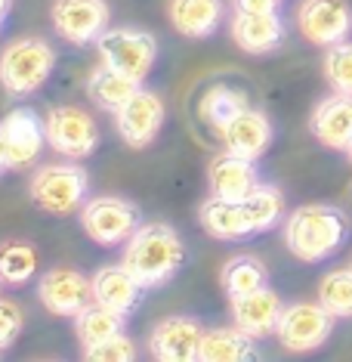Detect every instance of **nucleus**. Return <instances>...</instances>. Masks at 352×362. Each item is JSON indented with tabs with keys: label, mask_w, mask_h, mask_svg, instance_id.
<instances>
[{
	"label": "nucleus",
	"mask_w": 352,
	"mask_h": 362,
	"mask_svg": "<svg viewBox=\"0 0 352 362\" xmlns=\"http://www.w3.org/2000/svg\"><path fill=\"white\" fill-rule=\"evenodd\" d=\"M284 35H288V28H284L278 13H269V16L235 13L232 16V40L250 56H263V53L278 50Z\"/></svg>",
	"instance_id": "nucleus-20"
},
{
	"label": "nucleus",
	"mask_w": 352,
	"mask_h": 362,
	"mask_svg": "<svg viewBox=\"0 0 352 362\" xmlns=\"http://www.w3.org/2000/svg\"><path fill=\"white\" fill-rule=\"evenodd\" d=\"M145 294V285L130 273L124 263H109L93 273V300L114 313L130 316Z\"/></svg>",
	"instance_id": "nucleus-18"
},
{
	"label": "nucleus",
	"mask_w": 352,
	"mask_h": 362,
	"mask_svg": "<svg viewBox=\"0 0 352 362\" xmlns=\"http://www.w3.org/2000/svg\"><path fill=\"white\" fill-rule=\"evenodd\" d=\"M324 81L334 93H349L352 96V40L327 47L324 53Z\"/></svg>",
	"instance_id": "nucleus-31"
},
{
	"label": "nucleus",
	"mask_w": 352,
	"mask_h": 362,
	"mask_svg": "<svg viewBox=\"0 0 352 362\" xmlns=\"http://www.w3.org/2000/svg\"><path fill=\"white\" fill-rule=\"evenodd\" d=\"M278 4H281V0H232L235 13H253V16L278 13Z\"/></svg>",
	"instance_id": "nucleus-34"
},
{
	"label": "nucleus",
	"mask_w": 352,
	"mask_h": 362,
	"mask_svg": "<svg viewBox=\"0 0 352 362\" xmlns=\"http://www.w3.org/2000/svg\"><path fill=\"white\" fill-rule=\"evenodd\" d=\"M22 328H25V316H22V310L16 307L13 300L0 298V350L13 347L16 337L22 334Z\"/></svg>",
	"instance_id": "nucleus-33"
},
{
	"label": "nucleus",
	"mask_w": 352,
	"mask_h": 362,
	"mask_svg": "<svg viewBox=\"0 0 352 362\" xmlns=\"http://www.w3.org/2000/svg\"><path fill=\"white\" fill-rule=\"evenodd\" d=\"M219 139H223V146L229 152L257 161V158H263L269 152V146H272V121L266 118V112L248 105V109L238 112L219 130Z\"/></svg>",
	"instance_id": "nucleus-16"
},
{
	"label": "nucleus",
	"mask_w": 352,
	"mask_h": 362,
	"mask_svg": "<svg viewBox=\"0 0 352 362\" xmlns=\"http://www.w3.org/2000/svg\"><path fill=\"white\" fill-rule=\"evenodd\" d=\"M10 170V158H6V146H4V136H0V177Z\"/></svg>",
	"instance_id": "nucleus-35"
},
{
	"label": "nucleus",
	"mask_w": 352,
	"mask_h": 362,
	"mask_svg": "<svg viewBox=\"0 0 352 362\" xmlns=\"http://www.w3.org/2000/svg\"><path fill=\"white\" fill-rule=\"evenodd\" d=\"M281 313H284V303L269 285L257 288V291H250V294H241V298H232L235 325H238L241 332H248L250 337H257V341L266 334H275Z\"/></svg>",
	"instance_id": "nucleus-19"
},
{
	"label": "nucleus",
	"mask_w": 352,
	"mask_h": 362,
	"mask_svg": "<svg viewBox=\"0 0 352 362\" xmlns=\"http://www.w3.org/2000/svg\"><path fill=\"white\" fill-rule=\"evenodd\" d=\"M37 251L28 242H4L0 245V282L25 285L37 276Z\"/></svg>",
	"instance_id": "nucleus-29"
},
{
	"label": "nucleus",
	"mask_w": 352,
	"mask_h": 362,
	"mask_svg": "<svg viewBox=\"0 0 352 362\" xmlns=\"http://www.w3.org/2000/svg\"><path fill=\"white\" fill-rule=\"evenodd\" d=\"M349 235L346 214L334 204H300L284 217V245L297 260L303 263H322Z\"/></svg>",
	"instance_id": "nucleus-2"
},
{
	"label": "nucleus",
	"mask_w": 352,
	"mask_h": 362,
	"mask_svg": "<svg viewBox=\"0 0 352 362\" xmlns=\"http://www.w3.org/2000/svg\"><path fill=\"white\" fill-rule=\"evenodd\" d=\"M164 118H167V112H164L161 96L139 87L133 100L114 112V130H118V136L130 149H145V146H152L158 139Z\"/></svg>",
	"instance_id": "nucleus-12"
},
{
	"label": "nucleus",
	"mask_w": 352,
	"mask_h": 362,
	"mask_svg": "<svg viewBox=\"0 0 352 362\" xmlns=\"http://www.w3.org/2000/svg\"><path fill=\"white\" fill-rule=\"evenodd\" d=\"M37 298L44 303V310H50L53 316L75 319L80 310L93 303V279L75 267H53L40 276Z\"/></svg>",
	"instance_id": "nucleus-11"
},
{
	"label": "nucleus",
	"mask_w": 352,
	"mask_h": 362,
	"mask_svg": "<svg viewBox=\"0 0 352 362\" xmlns=\"http://www.w3.org/2000/svg\"><path fill=\"white\" fill-rule=\"evenodd\" d=\"M257 337L235 328H204L198 359L201 362H241V359H257L260 353L253 347Z\"/></svg>",
	"instance_id": "nucleus-22"
},
{
	"label": "nucleus",
	"mask_w": 352,
	"mask_h": 362,
	"mask_svg": "<svg viewBox=\"0 0 352 362\" xmlns=\"http://www.w3.org/2000/svg\"><path fill=\"white\" fill-rule=\"evenodd\" d=\"M80 226L93 242L111 248V245H124L142 226V214L130 199L96 195V199H87L80 208Z\"/></svg>",
	"instance_id": "nucleus-6"
},
{
	"label": "nucleus",
	"mask_w": 352,
	"mask_h": 362,
	"mask_svg": "<svg viewBox=\"0 0 352 362\" xmlns=\"http://www.w3.org/2000/svg\"><path fill=\"white\" fill-rule=\"evenodd\" d=\"M248 105L250 103H248V93H244V90L229 87V84H217V87H210L207 93L201 96L198 115H201L204 124L219 134V130H223L238 112L248 109Z\"/></svg>",
	"instance_id": "nucleus-25"
},
{
	"label": "nucleus",
	"mask_w": 352,
	"mask_h": 362,
	"mask_svg": "<svg viewBox=\"0 0 352 362\" xmlns=\"http://www.w3.org/2000/svg\"><path fill=\"white\" fill-rule=\"evenodd\" d=\"M266 279H269L266 267L253 257V254H238V257L226 260L223 273H219V282H223V291L229 294V300L257 291V288H263Z\"/></svg>",
	"instance_id": "nucleus-28"
},
{
	"label": "nucleus",
	"mask_w": 352,
	"mask_h": 362,
	"mask_svg": "<svg viewBox=\"0 0 352 362\" xmlns=\"http://www.w3.org/2000/svg\"><path fill=\"white\" fill-rule=\"evenodd\" d=\"M309 130L322 146L334 152H346L352 146V96L349 93H331L315 105Z\"/></svg>",
	"instance_id": "nucleus-17"
},
{
	"label": "nucleus",
	"mask_w": 352,
	"mask_h": 362,
	"mask_svg": "<svg viewBox=\"0 0 352 362\" xmlns=\"http://www.w3.org/2000/svg\"><path fill=\"white\" fill-rule=\"evenodd\" d=\"M0 136H4V146H6L10 170H19L40 158L44 143H47V127L37 118L35 109L22 105V109H13L0 121Z\"/></svg>",
	"instance_id": "nucleus-13"
},
{
	"label": "nucleus",
	"mask_w": 352,
	"mask_h": 362,
	"mask_svg": "<svg viewBox=\"0 0 352 362\" xmlns=\"http://www.w3.org/2000/svg\"><path fill=\"white\" fill-rule=\"evenodd\" d=\"M207 183H210V195L241 204L253 192V189L263 183V180H260L257 161L241 158V155H235V152L226 149L223 155H214V158H210V164H207Z\"/></svg>",
	"instance_id": "nucleus-15"
},
{
	"label": "nucleus",
	"mask_w": 352,
	"mask_h": 362,
	"mask_svg": "<svg viewBox=\"0 0 352 362\" xmlns=\"http://www.w3.org/2000/svg\"><path fill=\"white\" fill-rule=\"evenodd\" d=\"M198 220L204 226V233L214 235V238H244V235H253L250 233V223H248V214L238 202H226V199H217L210 195L207 202H201L198 208Z\"/></svg>",
	"instance_id": "nucleus-24"
},
{
	"label": "nucleus",
	"mask_w": 352,
	"mask_h": 362,
	"mask_svg": "<svg viewBox=\"0 0 352 362\" xmlns=\"http://www.w3.org/2000/svg\"><path fill=\"white\" fill-rule=\"evenodd\" d=\"M10 6H13V0H0V22L6 19V13H10Z\"/></svg>",
	"instance_id": "nucleus-36"
},
{
	"label": "nucleus",
	"mask_w": 352,
	"mask_h": 362,
	"mask_svg": "<svg viewBox=\"0 0 352 362\" xmlns=\"http://www.w3.org/2000/svg\"><path fill=\"white\" fill-rule=\"evenodd\" d=\"M96 53H99L102 65L142 81L154 69V59H158V37L152 31L133 25L105 28L99 40H96Z\"/></svg>",
	"instance_id": "nucleus-5"
},
{
	"label": "nucleus",
	"mask_w": 352,
	"mask_h": 362,
	"mask_svg": "<svg viewBox=\"0 0 352 362\" xmlns=\"http://www.w3.org/2000/svg\"><path fill=\"white\" fill-rule=\"evenodd\" d=\"M244 214H248V223H250V233H266L281 223L284 217V192L272 183H260L248 199L241 202Z\"/></svg>",
	"instance_id": "nucleus-27"
},
{
	"label": "nucleus",
	"mask_w": 352,
	"mask_h": 362,
	"mask_svg": "<svg viewBox=\"0 0 352 362\" xmlns=\"http://www.w3.org/2000/svg\"><path fill=\"white\" fill-rule=\"evenodd\" d=\"M334 322H337V316L327 307H322L318 300L315 303L297 300L291 307H284L281 319H278V328H275V337L284 350L309 353V350H318L331 337Z\"/></svg>",
	"instance_id": "nucleus-7"
},
{
	"label": "nucleus",
	"mask_w": 352,
	"mask_h": 362,
	"mask_svg": "<svg viewBox=\"0 0 352 362\" xmlns=\"http://www.w3.org/2000/svg\"><path fill=\"white\" fill-rule=\"evenodd\" d=\"M56 69V50L44 37H19L0 53V87L10 96H31Z\"/></svg>",
	"instance_id": "nucleus-3"
},
{
	"label": "nucleus",
	"mask_w": 352,
	"mask_h": 362,
	"mask_svg": "<svg viewBox=\"0 0 352 362\" xmlns=\"http://www.w3.org/2000/svg\"><path fill=\"white\" fill-rule=\"evenodd\" d=\"M136 356H139L136 344L124 332L109 337V341L93 344V347H84V359H96V362H130Z\"/></svg>",
	"instance_id": "nucleus-32"
},
{
	"label": "nucleus",
	"mask_w": 352,
	"mask_h": 362,
	"mask_svg": "<svg viewBox=\"0 0 352 362\" xmlns=\"http://www.w3.org/2000/svg\"><path fill=\"white\" fill-rule=\"evenodd\" d=\"M124 322L127 316L124 313H114L109 307H102V303H90V307H84L75 316V334L78 341L84 344V347H93V344L99 341H109V337L121 334L124 332Z\"/></svg>",
	"instance_id": "nucleus-26"
},
{
	"label": "nucleus",
	"mask_w": 352,
	"mask_h": 362,
	"mask_svg": "<svg viewBox=\"0 0 352 362\" xmlns=\"http://www.w3.org/2000/svg\"><path fill=\"white\" fill-rule=\"evenodd\" d=\"M346 155H349V164H352V146H349V149H346Z\"/></svg>",
	"instance_id": "nucleus-37"
},
{
	"label": "nucleus",
	"mask_w": 352,
	"mask_h": 362,
	"mask_svg": "<svg viewBox=\"0 0 352 362\" xmlns=\"http://www.w3.org/2000/svg\"><path fill=\"white\" fill-rule=\"evenodd\" d=\"M28 195L40 211L47 214H75L84 208L87 195H90V174L78 164L65 161V164H44L35 170L28 183Z\"/></svg>",
	"instance_id": "nucleus-4"
},
{
	"label": "nucleus",
	"mask_w": 352,
	"mask_h": 362,
	"mask_svg": "<svg viewBox=\"0 0 352 362\" xmlns=\"http://www.w3.org/2000/svg\"><path fill=\"white\" fill-rule=\"evenodd\" d=\"M44 127H47V143L71 161L87 158L99 146L96 121L78 105H56V109H50L44 118Z\"/></svg>",
	"instance_id": "nucleus-8"
},
{
	"label": "nucleus",
	"mask_w": 352,
	"mask_h": 362,
	"mask_svg": "<svg viewBox=\"0 0 352 362\" xmlns=\"http://www.w3.org/2000/svg\"><path fill=\"white\" fill-rule=\"evenodd\" d=\"M318 303L327 307L337 319H352V267L331 269L318 282Z\"/></svg>",
	"instance_id": "nucleus-30"
},
{
	"label": "nucleus",
	"mask_w": 352,
	"mask_h": 362,
	"mask_svg": "<svg viewBox=\"0 0 352 362\" xmlns=\"http://www.w3.org/2000/svg\"><path fill=\"white\" fill-rule=\"evenodd\" d=\"M170 22L183 37H210L223 22V0H170Z\"/></svg>",
	"instance_id": "nucleus-21"
},
{
	"label": "nucleus",
	"mask_w": 352,
	"mask_h": 362,
	"mask_svg": "<svg viewBox=\"0 0 352 362\" xmlns=\"http://www.w3.org/2000/svg\"><path fill=\"white\" fill-rule=\"evenodd\" d=\"M139 84H142V81L121 75V71L109 69V65H99V69H93V75L87 78V96L93 100L96 109L114 115L121 105H127L130 100H133Z\"/></svg>",
	"instance_id": "nucleus-23"
},
{
	"label": "nucleus",
	"mask_w": 352,
	"mask_h": 362,
	"mask_svg": "<svg viewBox=\"0 0 352 362\" xmlns=\"http://www.w3.org/2000/svg\"><path fill=\"white\" fill-rule=\"evenodd\" d=\"M121 263L133 273L139 282L149 288H158L170 282L186 263V242L170 223H142L133 235L124 242V257Z\"/></svg>",
	"instance_id": "nucleus-1"
},
{
	"label": "nucleus",
	"mask_w": 352,
	"mask_h": 362,
	"mask_svg": "<svg viewBox=\"0 0 352 362\" xmlns=\"http://www.w3.org/2000/svg\"><path fill=\"white\" fill-rule=\"evenodd\" d=\"M204 325L192 316H170L149 334V353L161 362H192L198 359Z\"/></svg>",
	"instance_id": "nucleus-14"
},
{
	"label": "nucleus",
	"mask_w": 352,
	"mask_h": 362,
	"mask_svg": "<svg viewBox=\"0 0 352 362\" xmlns=\"http://www.w3.org/2000/svg\"><path fill=\"white\" fill-rule=\"evenodd\" d=\"M50 19L62 40L75 47H87L96 44L102 31L109 28L111 10L105 0H53Z\"/></svg>",
	"instance_id": "nucleus-9"
},
{
	"label": "nucleus",
	"mask_w": 352,
	"mask_h": 362,
	"mask_svg": "<svg viewBox=\"0 0 352 362\" xmlns=\"http://www.w3.org/2000/svg\"><path fill=\"white\" fill-rule=\"evenodd\" d=\"M300 35L315 47H334L352 35V6L349 0H303L297 10Z\"/></svg>",
	"instance_id": "nucleus-10"
}]
</instances>
